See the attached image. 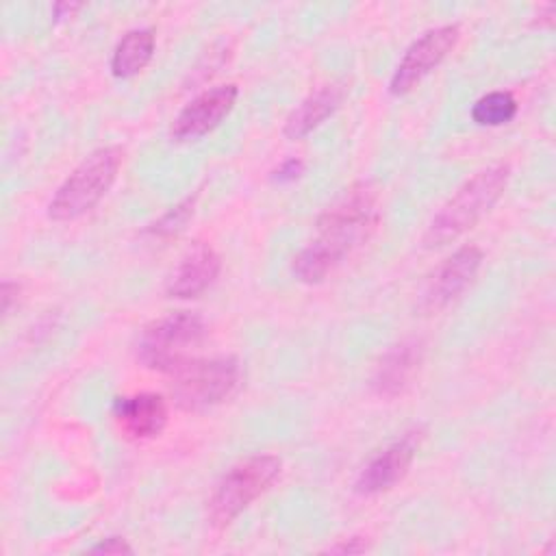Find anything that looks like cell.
<instances>
[{
    "mask_svg": "<svg viewBox=\"0 0 556 556\" xmlns=\"http://www.w3.org/2000/svg\"><path fill=\"white\" fill-rule=\"evenodd\" d=\"M378 224V191L371 182L345 189L317 219V239L293 258L298 280L321 282Z\"/></svg>",
    "mask_w": 556,
    "mask_h": 556,
    "instance_id": "1",
    "label": "cell"
},
{
    "mask_svg": "<svg viewBox=\"0 0 556 556\" xmlns=\"http://www.w3.org/2000/svg\"><path fill=\"white\" fill-rule=\"evenodd\" d=\"M508 176H510L508 165L497 163L467 178L447 198V202L437 211V215L428 224L424 235V245L426 248L445 245L458 239L469 228H473L502 198L508 185Z\"/></svg>",
    "mask_w": 556,
    "mask_h": 556,
    "instance_id": "2",
    "label": "cell"
},
{
    "mask_svg": "<svg viewBox=\"0 0 556 556\" xmlns=\"http://www.w3.org/2000/svg\"><path fill=\"white\" fill-rule=\"evenodd\" d=\"M122 161L124 150L119 146H104L89 152L52 195L48 217L54 222H72L91 211L115 182Z\"/></svg>",
    "mask_w": 556,
    "mask_h": 556,
    "instance_id": "3",
    "label": "cell"
},
{
    "mask_svg": "<svg viewBox=\"0 0 556 556\" xmlns=\"http://www.w3.org/2000/svg\"><path fill=\"white\" fill-rule=\"evenodd\" d=\"M206 324L193 311L169 313L141 330L137 341V361L163 374H174L193 358V350L204 341Z\"/></svg>",
    "mask_w": 556,
    "mask_h": 556,
    "instance_id": "4",
    "label": "cell"
},
{
    "mask_svg": "<svg viewBox=\"0 0 556 556\" xmlns=\"http://www.w3.org/2000/svg\"><path fill=\"white\" fill-rule=\"evenodd\" d=\"M280 469L282 460L274 454H254L232 465L208 500L211 523L219 528L228 526L276 482Z\"/></svg>",
    "mask_w": 556,
    "mask_h": 556,
    "instance_id": "5",
    "label": "cell"
},
{
    "mask_svg": "<svg viewBox=\"0 0 556 556\" xmlns=\"http://www.w3.org/2000/svg\"><path fill=\"white\" fill-rule=\"evenodd\" d=\"M172 376V397L176 406L189 413H202L226 402L237 391L241 382V367L232 356H193Z\"/></svg>",
    "mask_w": 556,
    "mask_h": 556,
    "instance_id": "6",
    "label": "cell"
},
{
    "mask_svg": "<svg viewBox=\"0 0 556 556\" xmlns=\"http://www.w3.org/2000/svg\"><path fill=\"white\" fill-rule=\"evenodd\" d=\"M458 35L460 30L456 24H445L430 28L419 39H415L400 59L391 76L389 91L393 96H404L415 89L452 52Z\"/></svg>",
    "mask_w": 556,
    "mask_h": 556,
    "instance_id": "7",
    "label": "cell"
},
{
    "mask_svg": "<svg viewBox=\"0 0 556 556\" xmlns=\"http://www.w3.org/2000/svg\"><path fill=\"white\" fill-rule=\"evenodd\" d=\"M239 89L232 83L211 87L195 96L191 102L182 106L172 124V139L174 141H193L213 128H217L224 117L232 111L237 102Z\"/></svg>",
    "mask_w": 556,
    "mask_h": 556,
    "instance_id": "8",
    "label": "cell"
},
{
    "mask_svg": "<svg viewBox=\"0 0 556 556\" xmlns=\"http://www.w3.org/2000/svg\"><path fill=\"white\" fill-rule=\"evenodd\" d=\"M482 263V250L476 245H463L434 271L424 293V308L439 311L456 300L473 280Z\"/></svg>",
    "mask_w": 556,
    "mask_h": 556,
    "instance_id": "9",
    "label": "cell"
},
{
    "mask_svg": "<svg viewBox=\"0 0 556 556\" xmlns=\"http://www.w3.org/2000/svg\"><path fill=\"white\" fill-rule=\"evenodd\" d=\"M415 447L417 441L413 434H406L387 445L361 469L356 478V491L361 495H376L395 486L408 473V467L415 458Z\"/></svg>",
    "mask_w": 556,
    "mask_h": 556,
    "instance_id": "10",
    "label": "cell"
},
{
    "mask_svg": "<svg viewBox=\"0 0 556 556\" xmlns=\"http://www.w3.org/2000/svg\"><path fill=\"white\" fill-rule=\"evenodd\" d=\"M219 269H222V261L215 248L204 241H195L182 254L178 267L174 269L167 282L169 298H178V300L198 298L215 282Z\"/></svg>",
    "mask_w": 556,
    "mask_h": 556,
    "instance_id": "11",
    "label": "cell"
},
{
    "mask_svg": "<svg viewBox=\"0 0 556 556\" xmlns=\"http://www.w3.org/2000/svg\"><path fill=\"white\" fill-rule=\"evenodd\" d=\"M113 415L128 439L148 441L163 432L167 424V404L156 393H137L119 397L113 406Z\"/></svg>",
    "mask_w": 556,
    "mask_h": 556,
    "instance_id": "12",
    "label": "cell"
},
{
    "mask_svg": "<svg viewBox=\"0 0 556 556\" xmlns=\"http://www.w3.org/2000/svg\"><path fill=\"white\" fill-rule=\"evenodd\" d=\"M421 363V345L417 341H402L389 348L378 361L371 387L380 397H395L408 389Z\"/></svg>",
    "mask_w": 556,
    "mask_h": 556,
    "instance_id": "13",
    "label": "cell"
},
{
    "mask_svg": "<svg viewBox=\"0 0 556 556\" xmlns=\"http://www.w3.org/2000/svg\"><path fill=\"white\" fill-rule=\"evenodd\" d=\"M345 98V85L343 83H330L306 96L287 117L285 122V137L289 139H302L311 130H315L319 124H324L343 102Z\"/></svg>",
    "mask_w": 556,
    "mask_h": 556,
    "instance_id": "14",
    "label": "cell"
},
{
    "mask_svg": "<svg viewBox=\"0 0 556 556\" xmlns=\"http://www.w3.org/2000/svg\"><path fill=\"white\" fill-rule=\"evenodd\" d=\"M156 37L152 28H132L115 46L111 54V72L115 78H132L152 61Z\"/></svg>",
    "mask_w": 556,
    "mask_h": 556,
    "instance_id": "15",
    "label": "cell"
},
{
    "mask_svg": "<svg viewBox=\"0 0 556 556\" xmlns=\"http://www.w3.org/2000/svg\"><path fill=\"white\" fill-rule=\"evenodd\" d=\"M517 100L510 91H491L471 106V119L480 126H502L517 115Z\"/></svg>",
    "mask_w": 556,
    "mask_h": 556,
    "instance_id": "16",
    "label": "cell"
},
{
    "mask_svg": "<svg viewBox=\"0 0 556 556\" xmlns=\"http://www.w3.org/2000/svg\"><path fill=\"white\" fill-rule=\"evenodd\" d=\"M193 215V198H187L182 202H178L176 206H172L159 222L152 224L150 232L154 237H172V235H178L185 224L189 222V217Z\"/></svg>",
    "mask_w": 556,
    "mask_h": 556,
    "instance_id": "17",
    "label": "cell"
},
{
    "mask_svg": "<svg viewBox=\"0 0 556 556\" xmlns=\"http://www.w3.org/2000/svg\"><path fill=\"white\" fill-rule=\"evenodd\" d=\"M98 554H132V547L122 536H106L91 547Z\"/></svg>",
    "mask_w": 556,
    "mask_h": 556,
    "instance_id": "18",
    "label": "cell"
},
{
    "mask_svg": "<svg viewBox=\"0 0 556 556\" xmlns=\"http://www.w3.org/2000/svg\"><path fill=\"white\" fill-rule=\"evenodd\" d=\"M367 547H369V541H367V539H363V536H350L348 541H341V543L328 547V552H332V554H361V552H365Z\"/></svg>",
    "mask_w": 556,
    "mask_h": 556,
    "instance_id": "19",
    "label": "cell"
},
{
    "mask_svg": "<svg viewBox=\"0 0 556 556\" xmlns=\"http://www.w3.org/2000/svg\"><path fill=\"white\" fill-rule=\"evenodd\" d=\"M302 161H298V159H289V161H285L278 169H276V180H280V182H287V180H295L300 174H302Z\"/></svg>",
    "mask_w": 556,
    "mask_h": 556,
    "instance_id": "20",
    "label": "cell"
},
{
    "mask_svg": "<svg viewBox=\"0 0 556 556\" xmlns=\"http://www.w3.org/2000/svg\"><path fill=\"white\" fill-rule=\"evenodd\" d=\"M20 291V287L17 285H13V282H4L2 285V311L4 313H9V308H11V300H13V293H17Z\"/></svg>",
    "mask_w": 556,
    "mask_h": 556,
    "instance_id": "21",
    "label": "cell"
}]
</instances>
